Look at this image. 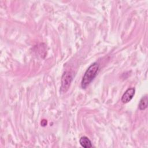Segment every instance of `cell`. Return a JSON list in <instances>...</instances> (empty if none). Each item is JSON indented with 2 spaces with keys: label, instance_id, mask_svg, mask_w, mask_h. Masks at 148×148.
Segmentation results:
<instances>
[{
  "label": "cell",
  "instance_id": "1",
  "mask_svg": "<svg viewBox=\"0 0 148 148\" xmlns=\"http://www.w3.org/2000/svg\"><path fill=\"white\" fill-rule=\"evenodd\" d=\"M99 69V65L98 62L92 64L85 72L82 82L81 87L82 88H86L96 77Z\"/></svg>",
  "mask_w": 148,
  "mask_h": 148
},
{
  "label": "cell",
  "instance_id": "2",
  "mask_svg": "<svg viewBox=\"0 0 148 148\" xmlns=\"http://www.w3.org/2000/svg\"><path fill=\"white\" fill-rule=\"evenodd\" d=\"M72 81V75L69 72H65L63 74L61 78V91L62 92H66Z\"/></svg>",
  "mask_w": 148,
  "mask_h": 148
},
{
  "label": "cell",
  "instance_id": "3",
  "mask_svg": "<svg viewBox=\"0 0 148 148\" xmlns=\"http://www.w3.org/2000/svg\"><path fill=\"white\" fill-rule=\"evenodd\" d=\"M135 93V89L134 87L127 89L123 94L121 97V102L123 103H126L130 102L134 96Z\"/></svg>",
  "mask_w": 148,
  "mask_h": 148
},
{
  "label": "cell",
  "instance_id": "4",
  "mask_svg": "<svg viewBox=\"0 0 148 148\" xmlns=\"http://www.w3.org/2000/svg\"><path fill=\"white\" fill-rule=\"evenodd\" d=\"M79 142L81 146L84 148H90L91 147L92 144L91 140L87 136H82L79 139Z\"/></svg>",
  "mask_w": 148,
  "mask_h": 148
},
{
  "label": "cell",
  "instance_id": "5",
  "mask_svg": "<svg viewBox=\"0 0 148 148\" xmlns=\"http://www.w3.org/2000/svg\"><path fill=\"white\" fill-rule=\"evenodd\" d=\"M147 102H148L147 95H145L140 99L139 101V103L138 105L139 109L140 110H143L146 109L147 107Z\"/></svg>",
  "mask_w": 148,
  "mask_h": 148
}]
</instances>
